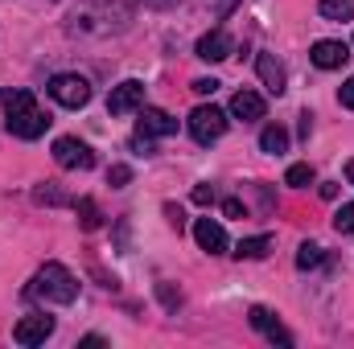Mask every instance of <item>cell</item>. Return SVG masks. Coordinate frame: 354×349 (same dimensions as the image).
<instances>
[{
  "instance_id": "1",
  "label": "cell",
  "mask_w": 354,
  "mask_h": 349,
  "mask_svg": "<svg viewBox=\"0 0 354 349\" xmlns=\"http://www.w3.org/2000/svg\"><path fill=\"white\" fill-rule=\"evenodd\" d=\"M4 115H8V132L17 140H37L50 128V115L33 103L29 90H4Z\"/></svg>"
},
{
  "instance_id": "2",
  "label": "cell",
  "mask_w": 354,
  "mask_h": 349,
  "mask_svg": "<svg viewBox=\"0 0 354 349\" xmlns=\"http://www.w3.org/2000/svg\"><path fill=\"white\" fill-rule=\"evenodd\" d=\"M29 292L41 296V300H54V304H75V296H79V279H75L62 263H46V267L33 275Z\"/></svg>"
},
{
  "instance_id": "3",
  "label": "cell",
  "mask_w": 354,
  "mask_h": 349,
  "mask_svg": "<svg viewBox=\"0 0 354 349\" xmlns=\"http://www.w3.org/2000/svg\"><path fill=\"white\" fill-rule=\"evenodd\" d=\"M223 132H227V111H223V107L202 103V107L189 111V136H194L198 144H214Z\"/></svg>"
},
{
  "instance_id": "4",
  "label": "cell",
  "mask_w": 354,
  "mask_h": 349,
  "mask_svg": "<svg viewBox=\"0 0 354 349\" xmlns=\"http://www.w3.org/2000/svg\"><path fill=\"white\" fill-rule=\"evenodd\" d=\"M50 99H54L58 107L79 111V107L91 103V83L83 74H54V79H50Z\"/></svg>"
},
{
  "instance_id": "5",
  "label": "cell",
  "mask_w": 354,
  "mask_h": 349,
  "mask_svg": "<svg viewBox=\"0 0 354 349\" xmlns=\"http://www.w3.org/2000/svg\"><path fill=\"white\" fill-rule=\"evenodd\" d=\"M54 161L62 169H91L95 165V152H91L83 140H75V136H58L54 140Z\"/></svg>"
},
{
  "instance_id": "6",
  "label": "cell",
  "mask_w": 354,
  "mask_h": 349,
  "mask_svg": "<svg viewBox=\"0 0 354 349\" xmlns=\"http://www.w3.org/2000/svg\"><path fill=\"white\" fill-rule=\"evenodd\" d=\"M140 107H145V83H136V79L111 87V94H107V111H111V115H132V111H140Z\"/></svg>"
},
{
  "instance_id": "7",
  "label": "cell",
  "mask_w": 354,
  "mask_h": 349,
  "mask_svg": "<svg viewBox=\"0 0 354 349\" xmlns=\"http://www.w3.org/2000/svg\"><path fill=\"white\" fill-rule=\"evenodd\" d=\"M177 132V119L174 115H165V111H157V107H145L140 111V119H136V140H161V136H174Z\"/></svg>"
},
{
  "instance_id": "8",
  "label": "cell",
  "mask_w": 354,
  "mask_h": 349,
  "mask_svg": "<svg viewBox=\"0 0 354 349\" xmlns=\"http://www.w3.org/2000/svg\"><path fill=\"white\" fill-rule=\"evenodd\" d=\"M50 333H54V317H46V312H33V317H21V321H17V329H12V341H17V346H41Z\"/></svg>"
},
{
  "instance_id": "9",
  "label": "cell",
  "mask_w": 354,
  "mask_h": 349,
  "mask_svg": "<svg viewBox=\"0 0 354 349\" xmlns=\"http://www.w3.org/2000/svg\"><path fill=\"white\" fill-rule=\"evenodd\" d=\"M248 321H252V329H256V333H264L272 346H284V349L292 346V333L276 321V312H268V308H260V304H256V308L248 312Z\"/></svg>"
},
{
  "instance_id": "10",
  "label": "cell",
  "mask_w": 354,
  "mask_h": 349,
  "mask_svg": "<svg viewBox=\"0 0 354 349\" xmlns=\"http://www.w3.org/2000/svg\"><path fill=\"white\" fill-rule=\"evenodd\" d=\"M231 50H235L231 33H227V29H210L206 37H198V50H194V54H198L202 62H227Z\"/></svg>"
},
{
  "instance_id": "11",
  "label": "cell",
  "mask_w": 354,
  "mask_h": 349,
  "mask_svg": "<svg viewBox=\"0 0 354 349\" xmlns=\"http://www.w3.org/2000/svg\"><path fill=\"white\" fill-rule=\"evenodd\" d=\"M309 58H313L317 70H338V66H346L351 46H346V41H317V46L309 50Z\"/></svg>"
},
{
  "instance_id": "12",
  "label": "cell",
  "mask_w": 354,
  "mask_h": 349,
  "mask_svg": "<svg viewBox=\"0 0 354 349\" xmlns=\"http://www.w3.org/2000/svg\"><path fill=\"white\" fill-rule=\"evenodd\" d=\"M194 239H198V247L210 251V255H223V251H227V230H223L214 218H198V222H194Z\"/></svg>"
},
{
  "instance_id": "13",
  "label": "cell",
  "mask_w": 354,
  "mask_h": 349,
  "mask_svg": "<svg viewBox=\"0 0 354 349\" xmlns=\"http://www.w3.org/2000/svg\"><path fill=\"white\" fill-rule=\"evenodd\" d=\"M256 70H260V83L268 87V94H284L288 74H284V62H280L276 54H260V58H256Z\"/></svg>"
},
{
  "instance_id": "14",
  "label": "cell",
  "mask_w": 354,
  "mask_h": 349,
  "mask_svg": "<svg viewBox=\"0 0 354 349\" xmlns=\"http://www.w3.org/2000/svg\"><path fill=\"white\" fill-rule=\"evenodd\" d=\"M231 115H239L243 123L264 119V94H256V90H235V99H231Z\"/></svg>"
},
{
  "instance_id": "15",
  "label": "cell",
  "mask_w": 354,
  "mask_h": 349,
  "mask_svg": "<svg viewBox=\"0 0 354 349\" xmlns=\"http://www.w3.org/2000/svg\"><path fill=\"white\" fill-rule=\"evenodd\" d=\"M260 148H264V152H272V157H280V152L288 148V132H284L280 123H268L264 132H260Z\"/></svg>"
},
{
  "instance_id": "16",
  "label": "cell",
  "mask_w": 354,
  "mask_h": 349,
  "mask_svg": "<svg viewBox=\"0 0 354 349\" xmlns=\"http://www.w3.org/2000/svg\"><path fill=\"white\" fill-rule=\"evenodd\" d=\"M268 247H272V239H268V235H256V239H243V243L235 247V255H239V259H264Z\"/></svg>"
},
{
  "instance_id": "17",
  "label": "cell",
  "mask_w": 354,
  "mask_h": 349,
  "mask_svg": "<svg viewBox=\"0 0 354 349\" xmlns=\"http://www.w3.org/2000/svg\"><path fill=\"white\" fill-rule=\"evenodd\" d=\"M75 210H79V222H83V230H99L103 214H99V206H95L91 197H79V201H75Z\"/></svg>"
},
{
  "instance_id": "18",
  "label": "cell",
  "mask_w": 354,
  "mask_h": 349,
  "mask_svg": "<svg viewBox=\"0 0 354 349\" xmlns=\"http://www.w3.org/2000/svg\"><path fill=\"white\" fill-rule=\"evenodd\" d=\"M322 17H326V21H351L354 0H322Z\"/></svg>"
},
{
  "instance_id": "19",
  "label": "cell",
  "mask_w": 354,
  "mask_h": 349,
  "mask_svg": "<svg viewBox=\"0 0 354 349\" xmlns=\"http://www.w3.org/2000/svg\"><path fill=\"white\" fill-rule=\"evenodd\" d=\"M322 263H326V251H322L317 243H305V247L297 251V267H301V271H309V267H322Z\"/></svg>"
},
{
  "instance_id": "20",
  "label": "cell",
  "mask_w": 354,
  "mask_h": 349,
  "mask_svg": "<svg viewBox=\"0 0 354 349\" xmlns=\"http://www.w3.org/2000/svg\"><path fill=\"white\" fill-rule=\"evenodd\" d=\"M284 185H292V189H305V185H313V165H292V169L284 173Z\"/></svg>"
},
{
  "instance_id": "21",
  "label": "cell",
  "mask_w": 354,
  "mask_h": 349,
  "mask_svg": "<svg viewBox=\"0 0 354 349\" xmlns=\"http://www.w3.org/2000/svg\"><path fill=\"white\" fill-rule=\"evenodd\" d=\"M33 197H37V201H46V206H66V201H71V197H66V193H62L54 181H46V185H41Z\"/></svg>"
},
{
  "instance_id": "22",
  "label": "cell",
  "mask_w": 354,
  "mask_h": 349,
  "mask_svg": "<svg viewBox=\"0 0 354 349\" xmlns=\"http://www.w3.org/2000/svg\"><path fill=\"white\" fill-rule=\"evenodd\" d=\"M334 230H338V235H354V201H346V206L334 214Z\"/></svg>"
},
{
  "instance_id": "23",
  "label": "cell",
  "mask_w": 354,
  "mask_h": 349,
  "mask_svg": "<svg viewBox=\"0 0 354 349\" xmlns=\"http://www.w3.org/2000/svg\"><path fill=\"white\" fill-rule=\"evenodd\" d=\"M128 181H132V169H128V165H111V169H107V185H115V189H124Z\"/></svg>"
},
{
  "instance_id": "24",
  "label": "cell",
  "mask_w": 354,
  "mask_h": 349,
  "mask_svg": "<svg viewBox=\"0 0 354 349\" xmlns=\"http://www.w3.org/2000/svg\"><path fill=\"white\" fill-rule=\"evenodd\" d=\"M157 292H161V300H165V308H177V304H181V292H174L169 283H157Z\"/></svg>"
},
{
  "instance_id": "25",
  "label": "cell",
  "mask_w": 354,
  "mask_h": 349,
  "mask_svg": "<svg viewBox=\"0 0 354 349\" xmlns=\"http://www.w3.org/2000/svg\"><path fill=\"white\" fill-rule=\"evenodd\" d=\"M338 103H342V107H351V111H354V74L346 79V83H342V90H338Z\"/></svg>"
},
{
  "instance_id": "26",
  "label": "cell",
  "mask_w": 354,
  "mask_h": 349,
  "mask_svg": "<svg viewBox=\"0 0 354 349\" xmlns=\"http://www.w3.org/2000/svg\"><path fill=\"white\" fill-rule=\"evenodd\" d=\"M223 214H227V218H243L248 210H243V201H239V197H227V201H223Z\"/></svg>"
},
{
  "instance_id": "27",
  "label": "cell",
  "mask_w": 354,
  "mask_h": 349,
  "mask_svg": "<svg viewBox=\"0 0 354 349\" xmlns=\"http://www.w3.org/2000/svg\"><path fill=\"white\" fill-rule=\"evenodd\" d=\"M235 8H239V0H214V17H218V21H227Z\"/></svg>"
},
{
  "instance_id": "28",
  "label": "cell",
  "mask_w": 354,
  "mask_h": 349,
  "mask_svg": "<svg viewBox=\"0 0 354 349\" xmlns=\"http://www.w3.org/2000/svg\"><path fill=\"white\" fill-rule=\"evenodd\" d=\"M194 201H198V206H210V201H214V189H210V185H198V189H194Z\"/></svg>"
},
{
  "instance_id": "29",
  "label": "cell",
  "mask_w": 354,
  "mask_h": 349,
  "mask_svg": "<svg viewBox=\"0 0 354 349\" xmlns=\"http://www.w3.org/2000/svg\"><path fill=\"white\" fill-rule=\"evenodd\" d=\"M165 214H169V226H174V230H185V214H181L177 206H165Z\"/></svg>"
},
{
  "instance_id": "30",
  "label": "cell",
  "mask_w": 354,
  "mask_h": 349,
  "mask_svg": "<svg viewBox=\"0 0 354 349\" xmlns=\"http://www.w3.org/2000/svg\"><path fill=\"white\" fill-rule=\"evenodd\" d=\"M194 90H198V94H214L218 83H214V79H194Z\"/></svg>"
},
{
  "instance_id": "31",
  "label": "cell",
  "mask_w": 354,
  "mask_h": 349,
  "mask_svg": "<svg viewBox=\"0 0 354 349\" xmlns=\"http://www.w3.org/2000/svg\"><path fill=\"white\" fill-rule=\"evenodd\" d=\"M346 181H351V185H354V157H351V161H346Z\"/></svg>"
},
{
  "instance_id": "32",
  "label": "cell",
  "mask_w": 354,
  "mask_h": 349,
  "mask_svg": "<svg viewBox=\"0 0 354 349\" xmlns=\"http://www.w3.org/2000/svg\"><path fill=\"white\" fill-rule=\"evenodd\" d=\"M145 4H165V0H145Z\"/></svg>"
}]
</instances>
